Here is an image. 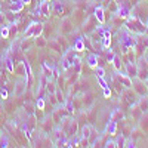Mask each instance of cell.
<instances>
[{"mask_svg":"<svg viewBox=\"0 0 148 148\" xmlns=\"http://www.w3.org/2000/svg\"><path fill=\"white\" fill-rule=\"evenodd\" d=\"M114 65V68H116V71H121V67H123V64H121V58L120 56H114V59H113V62H111Z\"/></svg>","mask_w":148,"mask_h":148,"instance_id":"22","label":"cell"},{"mask_svg":"<svg viewBox=\"0 0 148 148\" xmlns=\"http://www.w3.org/2000/svg\"><path fill=\"white\" fill-rule=\"evenodd\" d=\"M5 22H6V16L3 12H0V25H5Z\"/></svg>","mask_w":148,"mask_h":148,"instance_id":"41","label":"cell"},{"mask_svg":"<svg viewBox=\"0 0 148 148\" xmlns=\"http://www.w3.org/2000/svg\"><path fill=\"white\" fill-rule=\"evenodd\" d=\"M14 73L16 74V76H19V77H27V62H19L15 67Z\"/></svg>","mask_w":148,"mask_h":148,"instance_id":"8","label":"cell"},{"mask_svg":"<svg viewBox=\"0 0 148 148\" xmlns=\"http://www.w3.org/2000/svg\"><path fill=\"white\" fill-rule=\"evenodd\" d=\"M3 65H5V59L0 56V68H3Z\"/></svg>","mask_w":148,"mask_h":148,"instance_id":"44","label":"cell"},{"mask_svg":"<svg viewBox=\"0 0 148 148\" xmlns=\"http://www.w3.org/2000/svg\"><path fill=\"white\" fill-rule=\"evenodd\" d=\"M132 88H133V90L136 92L139 96H147L148 95V88L145 86V82H142V80H139L138 77L136 79H132Z\"/></svg>","mask_w":148,"mask_h":148,"instance_id":"2","label":"cell"},{"mask_svg":"<svg viewBox=\"0 0 148 148\" xmlns=\"http://www.w3.org/2000/svg\"><path fill=\"white\" fill-rule=\"evenodd\" d=\"M64 105H65L64 108L67 110V113H68V114H73V113H74V104H73V101H71V99L65 101V102H64Z\"/></svg>","mask_w":148,"mask_h":148,"instance_id":"27","label":"cell"},{"mask_svg":"<svg viewBox=\"0 0 148 148\" xmlns=\"http://www.w3.org/2000/svg\"><path fill=\"white\" fill-rule=\"evenodd\" d=\"M105 132H107V133H110V135H116V132H117V121L110 119V121L107 123Z\"/></svg>","mask_w":148,"mask_h":148,"instance_id":"13","label":"cell"},{"mask_svg":"<svg viewBox=\"0 0 148 148\" xmlns=\"http://www.w3.org/2000/svg\"><path fill=\"white\" fill-rule=\"evenodd\" d=\"M79 145H80V147H89V139H86V138H82V136H80Z\"/></svg>","mask_w":148,"mask_h":148,"instance_id":"37","label":"cell"},{"mask_svg":"<svg viewBox=\"0 0 148 148\" xmlns=\"http://www.w3.org/2000/svg\"><path fill=\"white\" fill-rule=\"evenodd\" d=\"M21 2H22L24 5H30V2H31V0H21Z\"/></svg>","mask_w":148,"mask_h":148,"instance_id":"45","label":"cell"},{"mask_svg":"<svg viewBox=\"0 0 148 148\" xmlns=\"http://www.w3.org/2000/svg\"><path fill=\"white\" fill-rule=\"evenodd\" d=\"M125 147H135V139H127Z\"/></svg>","mask_w":148,"mask_h":148,"instance_id":"43","label":"cell"},{"mask_svg":"<svg viewBox=\"0 0 148 148\" xmlns=\"http://www.w3.org/2000/svg\"><path fill=\"white\" fill-rule=\"evenodd\" d=\"M61 31H62V34H67V33H71V31H73V22H71L70 18H62Z\"/></svg>","mask_w":148,"mask_h":148,"instance_id":"7","label":"cell"},{"mask_svg":"<svg viewBox=\"0 0 148 148\" xmlns=\"http://www.w3.org/2000/svg\"><path fill=\"white\" fill-rule=\"evenodd\" d=\"M138 107L139 110L142 111V113H148V98L147 96H141L139 98V101H138Z\"/></svg>","mask_w":148,"mask_h":148,"instance_id":"14","label":"cell"},{"mask_svg":"<svg viewBox=\"0 0 148 148\" xmlns=\"http://www.w3.org/2000/svg\"><path fill=\"white\" fill-rule=\"evenodd\" d=\"M52 9H53V12H55L56 15H62V14H64V5H62V2H61V0H55Z\"/></svg>","mask_w":148,"mask_h":148,"instance_id":"15","label":"cell"},{"mask_svg":"<svg viewBox=\"0 0 148 148\" xmlns=\"http://www.w3.org/2000/svg\"><path fill=\"white\" fill-rule=\"evenodd\" d=\"M0 36H2L3 39H8V37H9V27L3 25V27H2V30H0Z\"/></svg>","mask_w":148,"mask_h":148,"instance_id":"32","label":"cell"},{"mask_svg":"<svg viewBox=\"0 0 148 148\" xmlns=\"http://www.w3.org/2000/svg\"><path fill=\"white\" fill-rule=\"evenodd\" d=\"M98 58L99 56H98L96 53H89L88 58H86V64H88L90 68H95L98 65Z\"/></svg>","mask_w":148,"mask_h":148,"instance_id":"12","label":"cell"},{"mask_svg":"<svg viewBox=\"0 0 148 148\" xmlns=\"http://www.w3.org/2000/svg\"><path fill=\"white\" fill-rule=\"evenodd\" d=\"M46 39H43V37L42 36H39V37H36V46L37 47H45L46 46Z\"/></svg>","mask_w":148,"mask_h":148,"instance_id":"28","label":"cell"},{"mask_svg":"<svg viewBox=\"0 0 148 148\" xmlns=\"http://www.w3.org/2000/svg\"><path fill=\"white\" fill-rule=\"evenodd\" d=\"M102 90H104V96L105 98H111V89L108 88V86H107V88H104Z\"/></svg>","mask_w":148,"mask_h":148,"instance_id":"39","label":"cell"},{"mask_svg":"<svg viewBox=\"0 0 148 148\" xmlns=\"http://www.w3.org/2000/svg\"><path fill=\"white\" fill-rule=\"evenodd\" d=\"M96 80H98V84H99L102 89H104V88H107V86H108V83H107L105 77H99V76H96Z\"/></svg>","mask_w":148,"mask_h":148,"instance_id":"30","label":"cell"},{"mask_svg":"<svg viewBox=\"0 0 148 148\" xmlns=\"http://www.w3.org/2000/svg\"><path fill=\"white\" fill-rule=\"evenodd\" d=\"M56 42L59 43V46H61V47H62V51H64V52L68 49V43H67V40H65V37L58 36V37H56Z\"/></svg>","mask_w":148,"mask_h":148,"instance_id":"21","label":"cell"},{"mask_svg":"<svg viewBox=\"0 0 148 148\" xmlns=\"http://www.w3.org/2000/svg\"><path fill=\"white\" fill-rule=\"evenodd\" d=\"M0 96H2V99H6V98H8V90L2 89V90H0Z\"/></svg>","mask_w":148,"mask_h":148,"instance_id":"42","label":"cell"},{"mask_svg":"<svg viewBox=\"0 0 148 148\" xmlns=\"http://www.w3.org/2000/svg\"><path fill=\"white\" fill-rule=\"evenodd\" d=\"M90 136H92V127L89 125H83V127H82V138L90 139Z\"/></svg>","mask_w":148,"mask_h":148,"instance_id":"19","label":"cell"},{"mask_svg":"<svg viewBox=\"0 0 148 148\" xmlns=\"http://www.w3.org/2000/svg\"><path fill=\"white\" fill-rule=\"evenodd\" d=\"M22 8H24V3L21 2V0H18V2H14V3H12L9 9H10L12 14H19V12L22 10Z\"/></svg>","mask_w":148,"mask_h":148,"instance_id":"16","label":"cell"},{"mask_svg":"<svg viewBox=\"0 0 148 148\" xmlns=\"http://www.w3.org/2000/svg\"><path fill=\"white\" fill-rule=\"evenodd\" d=\"M125 144H126L125 136H119V139L116 141V145H117V147H125Z\"/></svg>","mask_w":148,"mask_h":148,"instance_id":"36","label":"cell"},{"mask_svg":"<svg viewBox=\"0 0 148 148\" xmlns=\"http://www.w3.org/2000/svg\"><path fill=\"white\" fill-rule=\"evenodd\" d=\"M56 89H58V88H56V84H55L53 82H47V83H46V90H47L49 95H51V93H55Z\"/></svg>","mask_w":148,"mask_h":148,"instance_id":"24","label":"cell"},{"mask_svg":"<svg viewBox=\"0 0 148 148\" xmlns=\"http://www.w3.org/2000/svg\"><path fill=\"white\" fill-rule=\"evenodd\" d=\"M37 108H39V110H43L45 108V99H43V98L42 96H39V99H37Z\"/></svg>","mask_w":148,"mask_h":148,"instance_id":"34","label":"cell"},{"mask_svg":"<svg viewBox=\"0 0 148 148\" xmlns=\"http://www.w3.org/2000/svg\"><path fill=\"white\" fill-rule=\"evenodd\" d=\"M5 65H6V68H8V71L9 73H14V70H15V64H14V59L12 58H5Z\"/></svg>","mask_w":148,"mask_h":148,"instance_id":"20","label":"cell"},{"mask_svg":"<svg viewBox=\"0 0 148 148\" xmlns=\"http://www.w3.org/2000/svg\"><path fill=\"white\" fill-rule=\"evenodd\" d=\"M104 147H108V148H114V147H117V145H116V141H107Z\"/></svg>","mask_w":148,"mask_h":148,"instance_id":"40","label":"cell"},{"mask_svg":"<svg viewBox=\"0 0 148 148\" xmlns=\"http://www.w3.org/2000/svg\"><path fill=\"white\" fill-rule=\"evenodd\" d=\"M145 62H147V61L144 58L139 61V64H138V73H136V77L139 80H142V82H148V68H147Z\"/></svg>","mask_w":148,"mask_h":148,"instance_id":"3","label":"cell"},{"mask_svg":"<svg viewBox=\"0 0 148 148\" xmlns=\"http://www.w3.org/2000/svg\"><path fill=\"white\" fill-rule=\"evenodd\" d=\"M95 73H96V76H99V77H105V70L102 65H96L95 67Z\"/></svg>","mask_w":148,"mask_h":148,"instance_id":"29","label":"cell"},{"mask_svg":"<svg viewBox=\"0 0 148 148\" xmlns=\"http://www.w3.org/2000/svg\"><path fill=\"white\" fill-rule=\"evenodd\" d=\"M27 90V79H19L16 83H15V89H14V95L16 98L22 96Z\"/></svg>","mask_w":148,"mask_h":148,"instance_id":"5","label":"cell"},{"mask_svg":"<svg viewBox=\"0 0 148 148\" xmlns=\"http://www.w3.org/2000/svg\"><path fill=\"white\" fill-rule=\"evenodd\" d=\"M129 15H130V10H129L126 6H119V9H117V16H119V18L125 19V18H127Z\"/></svg>","mask_w":148,"mask_h":148,"instance_id":"17","label":"cell"},{"mask_svg":"<svg viewBox=\"0 0 148 148\" xmlns=\"http://www.w3.org/2000/svg\"><path fill=\"white\" fill-rule=\"evenodd\" d=\"M25 111H27V113L30 114V116H33L34 114V110H33V105L28 102V104H25Z\"/></svg>","mask_w":148,"mask_h":148,"instance_id":"38","label":"cell"},{"mask_svg":"<svg viewBox=\"0 0 148 148\" xmlns=\"http://www.w3.org/2000/svg\"><path fill=\"white\" fill-rule=\"evenodd\" d=\"M139 127L142 132H148V113H145V116H141L139 119Z\"/></svg>","mask_w":148,"mask_h":148,"instance_id":"18","label":"cell"},{"mask_svg":"<svg viewBox=\"0 0 148 148\" xmlns=\"http://www.w3.org/2000/svg\"><path fill=\"white\" fill-rule=\"evenodd\" d=\"M43 33V24L42 22H31L30 25L27 27L25 33H24V37L25 39H31V37H39Z\"/></svg>","mask_w":148,"mask_h":148,"instance_id":"1","label":"cell"},{"mask_svg":"<svg viewBox=\"0 0 148 148\" xmlns=\"http://www.w3.org/2000/svg\"><path fill=\"white\" fill-rule=\"evenodd\" d=\"M114 56H116V53H114V52H113V51H111V49H110V51L107 52V61H108V62H113Z\"/></svg>","mask_w":148,"mask_h":148,"instance_id":"35","label":"cell"},{"mask_svg":"<svg viewBox=\"0 0 148 148\" xmlns=\"http://www.w3.org/2000/svg\"><path fill=\"white\" fill-rule=\"evenodd\" d=\"M119 80H120V83L125 86L126 89H130V88H132V77H129L127 74L119 73Z\"/></svg>","mask_w":148,"mask_h":148,"instance_id":"9","label":"cell"},{"mask_svg":"<svg viewBox=\"0 0 148 148\" xmlns=\"http://www.w3.org/2000/svg\"><path fill=\"white\" fill-rule=\"evenodd\" d=\"M110 119H111V120H116V121H117L119 119H123V113H121V110H119V108H117V110H114L113 113H111Z\"/></svg>","mask_w":148,"mask_h":148,"instance_id":"25","label":"cell"},{"mask_svg":"<svg viewBox=\"0 0 148 148\" xmlns=\"http://www.w3.org/2000/svg\"><path fill=\"white\" fill-rule=\"evenodd\" d=\"M76 132H77V121L76 120H71V123H70V127H68V135H76Z\"/></svg>","mask_w":148,"mask_h":148,"instance_id":"23","label":"cell"},{"mask_svg":"<svg viewBox=\"0 0 148 148\" xmlns=\"http://www.w3.org/2000/svg\"><path fill=\"white\" fill-rule=\"evenodd\" d=\"M105 12H104V8L102 6H98L96 9H95V18H96V21L99 22V24H105Z\"/></svg>","mask_w":148,"mask_h":148,"instance_id":"11","label":"cell"},{"mask_svg":"<svg viewBox=\"0 0 148 148\" xmlns=\"http://www.w3.org/2000/svg\"><path fill=\"white\" fill-rule=\"evenodd\" d=\"M37 14L47 18V16H51V12H52V6L47 3V0H42V2L39 3V8H37Z\"/></svg>","mask_w":148,"mask_h":148,"instance_id":"4","label":"cell"},{"mask_svg":"<svg viewBox=\"0 0 148 148\" xmlns=\"http://www.w3.org/2000/svg\"><path fill=\"white\" fill-rule=\"evenodd\" d=\"M73 49H74L77 53H80V52L84 51L86 45H84V39H83V37H79V39H76V42H74V45H73Z\"/></svg>","mask_w":148,"mask_h":148,"instance_id":"10","label":"cell"},{"mask_svg":"<svg viewBox=\"0 0 148 148\" xmlns=\"http://www.w3.org/2000/svg\"><path fill=\"white\" fill-rule=\"evenodd\" d=\"M47 2H51V0H47Z\"/></svg>","mask_w":148,"mask_h":148,"instance_id":"46","label":"cell"},{"mask_svg":"<svg viewBox=\"0 0 148 148\" xmlns=\"http://www.w3.org/2000/svg\"><path fill=\"white\" fill-rule=\"evenodd\" d=\"M55 96H56V101H58V104H64V102H65V98H64V95H62V90H61L59 88L56 89Z\"/></svg>","mask_w":148,"mask_h":148,"instance_id":"26","label":"cell"},{"mask_svg":"<svg viewBox=\"0 0 148 148\" xmlns=\"http://www.w3.org/2000/svg\"><path fill=\"white\" fill-rule=\"evenodd\" d=\"M125 68H126V74L129 77H136V73H138V67L136 62H125Z\"/></svg>","mask_w":148,"mask_h":148,"instance_id":"6","label":"cell"},{"mask_svg":"<svg viewBox=\"0 0 148 148\" xmlns=\"http://www.w3.org/2000/svg\"><path fill=\"white\" fill-rule=\"evenodd\" d=\"M9 145V141H8V136L6 135H0V147H8Z\"/></svg>","mask_w":148,"mask_h":148,"instance_id":"31","label":"cell"},{"mask_svg":"<svg viewBox=\"0 0 148 148\" xmlns=\"http://www.w3.org/2000/svg\"><path fill=\"white\" fill-rule=\"evenodd\" d=\"M102 46L105 49H108L111 46V37H102Z\"/></svg>","mask_w":148,"mask_h":148,"instance_id":"33","label":"cell"}]
</instances>
